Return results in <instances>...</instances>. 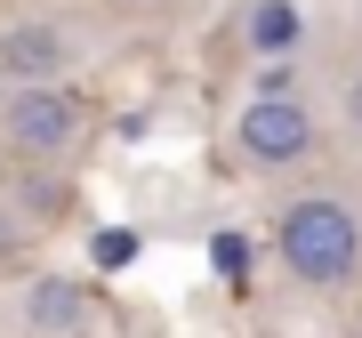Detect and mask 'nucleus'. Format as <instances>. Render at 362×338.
Here are the masks:
<instances>
[{"instance_id":"obj_5","label":"nucleus","mask_w":362,"mask_h":338,"mask_svg":"<svg viewBox=\"0 0 362 338\" xmlns=\"http://www.w3.org/2000/svg\"><path fill=\"white\" fill-rule=\"evenodd\" d=\"M25 322H33L40 338H73L81 322H89V290H81V282H57V274H49V282H33V290H25Z\"/></svg>"},{"instance_id":"obj_6","label":"nucleus","mask_w":362,"mask_h":338,"mask_svg":"<svg viewBox=\"0 0 362 338\" xmlns=\"http://www.w3.org/2000/svg\"><path fill=\"white\" fill-rule=\"evenodd\" d=\"M298 40H306L298 0H258V8H250V49H258V57H290Z\"/></svg>"},{"instance_id":"obj_1","label":"nucleus","mask_w":362,"mask_h":338,"mask_svg":"<svg viewBox=\"0 0 362 338\" xmlns=\"http://www.w3.org/2000/svg\"><path fill=\"white\" fill-rule=\"evenodd\" d=\"M274 250H282L290 282L338 290V282H354V266H362V218H354V202H338V194H298L282 218H274Z\"/></svg>"},{"instance_id":"obj_2","label":"nucleus","mask_w":362,"mask_h":338,"mask_svg":"<svg viewBox=\"0 0 362 338\" xmlns=\"http://www.w3.org/2000/svg\"><path fill=\"white\" fill-rule=\"evenodd\" d=\"M0 137L16 145V153H33V161H57V153H73L81 145V105L65 81H25L16 97H0Z\"/></svg>"},{"instance_id":"obj_7","label":"nucleus","mask_w":362,"mask_h":338,"mask_svg":"<svg viewBox=\"0 0 362 338\" xmlns=\"http://www.w3.org/2000/svg\"><path fill=\"white\" fill-rule=\"evenodd\" d=\"M8 242H16V226H8V218H0V250H8Z\"/></svg>"},{"instance_id":"obj_3","label":"nucleus","mask_w":362,"mask_h":338,"mask_svg":"<svg viewBox=\"0 0 362 338\" xmlns=\"http://www.w3.org/2000/svg\"><path fill=\"white\" fill-rule=\"evenodd\" d=\"M233 145H242L258 169H290V161H306V153H314V105L290 97V89H258L242 113H233Z\"/></svg>"},{"instance_id":"obj_4","label":"nucleus","mask_w":362,"mask_h":338,"mask_svg":"<svg viewBox=\"0 0 362 338\" xmlns=\"http://www.w3.org/2000/svg\"><path fill=\"white\" fill-rule=\"evenodd\" d=\"M73 57H81L73 33L49 25V16H25V25L0 33V73H8V81H65Z\"/></svg>"}]
</instances>
